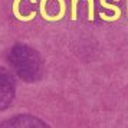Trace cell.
<instances>
[{"label":"cell","mask_w":128,"mask_h":128,"mask_svg":"<svg viewBox=\"0 0 128 128\" xmlns=\"http://www.w3.org/2000/svg\"><path fill=\"white\" fill-rule=\"evenodd\" d=\"M95 19V3L94 0H88V20L94 22Z\"/></svg>","instance_id":"3957f363"},{"label":"cell","mask_w":128,"mask_h":128,"mask_svg":"<svg viewBox=\"0 0 128 128\" xmlns=\"http://www.w3.org/2000/svg\"><path fill=\"white\" fill-rule=\"evenodd\" d=\"M20 2L22 0H14L13 2V14H14V18L18 19V20H22V22H30V20H33V18H35V12H32L30 14H28V16H23V14H20V12H19V4H20ZM29 2H32V3H36V0H29Z\"/></svg>","instance_id":"7a4b0ae2"},{"label":"cell","mask_w":128,"mask_h":128,"mask_svg":"<svg viewBox=\"0 0 128 128\" xmlns=\"http://www.w3.org/2000/svg\"><path fill=\"white\" fill-rule=\"evenodd\" d=\"M118 2V0H115ZM99 3H101V6L104 7V9H108V10H112V12H115L114 16H106L105 13H99V18L101 20H104V22H115L118 19L121 18V9L118 6H114V4H110V3H106V0H99Z\"/></svg>","instance_id":"6da1fadb"},{"label":"cell","mask_w":128,"mask_h":128,"mask_svg":"<svg viewBox=\"0 0 128 128\" xmlns=\"http://www.w3.org/2000/svg\"><path fill=\"white\" fill-rule=\"evenodd\" d=\"M78 2L79 0H72V3H70V19L75 22L76 20V14H78Z\"/></svg>","instance_id":"277c9868"},{"label":"cell","mask_w":128,"mask_h":128,"mask_svg":"<svg viewBox=\"0 0 128 128\" xmlns=\"http://www.w3.org/2000/svg\"><path fill=\"white\" fill-rule=\"evenodd\" d=\"M127 16H128V0H127Z\"/></svg>","instance_id":"5b68a950"}]
</instances>
